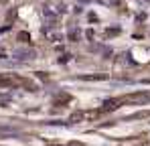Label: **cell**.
Listing matches in <instances>:
<instances>
[{"label": "cell", "instance_id": "6da1fadb", "mask_svg": "<svg viewBox=\"0 0 150 146\" xmlns=\"http://www.w3.org/2000/svg\"><path fill=\"white\" fill-rule=\"evenodd\" d=\"M150 96L148 94H130V96H124V101H148Z\"/></svg>", "mask_w": 150, "mask_h": 146}, {"label": "cell", "instance_id": "7a4b0ae2", "mask_svg": "<svg viewBox=\"0 0 150 146\" xmlns=\"http://www.w3.org/2000/svg\"><path fill=\"white\" fill-rule=\"evenodd\" d=\"M18 39H21V41H26V39H28V35H26V33H21V35H18ZM28 41H30V39H28Z\"/></svg>", "mask_w": 150, "mask_h": 146}, {"label": "cell", "instance_id": "3957f363", "mask_svg": "<svg viewBox=\"0 0 150 146\" xmlns=\"http://www.w3.org/2000/svg\"><path fill=\"white\" fill-rule=\"evenodd\" d=\"M69 146H81V144H75V142H73V144H69Z\"/></svg>", "mask_w": 150, "mask_h": 146}]
</instances>
